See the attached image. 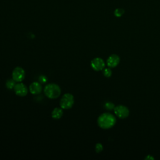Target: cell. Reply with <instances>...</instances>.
I'll return each mask as SVG.
<instances>
[{
    "label": "cell",
    "mask_w": 160,
    "mask_h": 160,
    "mask_svg": "<svg viewBox=\"0 0 160 160\" xmlns=\"http://www.w3.org/2000/svg\"><path fill=\"white\" fill-rule=\"evenodd\" d=\"M97 122L101 128L106 129L112 128L115 124L116 119L113 114L109 112H104L98 117Z\"/></svg>",
    "instance_id": "6da1fadb"
},
{
    "label": "cell",
    "mask_w": 160,
    "mask_h": 160,
    "mask_svg": "<svg viewBox=\"0 0 160 160\" xmlns=\"http://www.w3.org/2000/svg\"><path fill=\"white\" fill-rule=\"evenodd\" d=\"M61 91L60 87L54 83L47 84L44 88V94L50 99H56L61 94Z\"/></svg>",
    "instance_id": "7a4b0ae2"
},
{
    "label": "cell",
    "mask_w": 160,
    "mask_h": 160,
    "mask_svg": "<svg viewBox=\"0 0 160 160\" xmlns=\"http://www.w3.org/2000/svg\"><path fill=\"white\" fill-rule=\"evenodd\" d=\"M74 102V96L70 93H66L62 96L59 104L62 109H69L72 107Z\"/></svg>",
    "instance_id": "3957f363"
},
{
    "label": "cell",
    "mask_w": 160,
    "mask_h": 160,
    "mask_svg": "<svg viewBox=\"0 0 160 160\" xmlns=\"http://www.w3.org/2000/svg\"><path fill=\"white\" fill-rule=\"evenodd\" d=\"M25 71L21 67H16L12 72V78L17 82H21L25 78Z\"/></svg>",
    "instance_id": "277c9868"
},
{
    "label": "cell",
    "mask_w": 160,
    "mask_h": 160,
    "mask_svg": "<svg viewBox=\"0 0 160 160\" xmlns=\"http://www.w3.org/2000/svg\"><path fill=\"white\" fill-rule=\"evenodd\" d=\"M114 111L116 116L121 119H124L129 116V111L128 108L123 105H118L115 106Z\"/></svg>",
    "instance_id": "5b68a950"
},
{
    "label": "cell",
    "mask_w": 160,
    "mask_h": 160,
    "mask_svg": "<svg viewBox=\"0 0 160 160\" xmlns=\"http://www.w3.org/2000/svg\"><path fill=\"white\" fill-rule=\"evenodd\" d=\"M91 68L95 71L102 70L105 67V62L104 60L101 58H94L91 62Z\"/></svg>",
    "instance_id": "8992f818"
},
{
    "label": "cell",
    "mask_w": 160,
    "mask_h": 160,
    "mask_svg": "<svg viewBox=\"0 0 160 160\" xmlns=\"http://www.w3.org/2000/svg\"><path fill=\"white\" fill-rule=\"evenodd\" d=\"M14 91L16 94L19 96H25L28 92V88L26 87V86L21 82L18 84H16L14 88Z\"/></svg>",
    "instance_id": "52a82bcc"
},
{
    "label": "cell",
    "mask_w": 160,
    "mask_h": 160,
    "mask_svg": "<svg viewBox=\"0 0 160 160\" xmlns=\"http://www.w3.org/2000/svg\"><path fill=\"white\" fill-rule=\"evenodd\" d=\"M120 62V58L117 54H111L108 57L106 64L109 68H114L118 65Z\"/></svg>",
    "instance_id": "ba28073f"
},
{
    "label": "cell",
    "mask_w": 160,
    "mask_h": 160,
    "mask_svg": "<svg viewBox=\"0 0 160 160\" xmlns=\"http://www.w3.org/2000/svg\"><path fill=\"white\" fill-rule=\"evenodd\" d=\"M29 91L32 94H39L41 92L42 90V86L39 82H32L29 87Z\"/></svg>",
    "instance_id": "9c48e42d"
},
{
    "label": "cell",
    "mask_w": 160,
    "mask_h": 160,
    "mask_svg": "<svg viewBox=\"0 0 160 160\" xmlns=\"http://www.w3.org/2000/svg\"><path fill=\"white\" fill-rule=\"evenodd\" d=\"M62 115H63V111L61 108H55L51 112L52 118L55 119H60L62 116Z\"/></svg>",
    "instance_id": "30bf717a"
},
{
    "label": "cell",
    "mask_w": 160,
    "mask_h": 160,
    "mask_svg": "<svg viewBox=\"0 0 160 160\" xmlns=\"http://www.w3.org/2000/svg\"><path fill=\"white\" fill-rule=\"evenodd\" d=\"M15 85H16V81L12 78L7 80V81L6 82V86L9 89H14Z\"/></svg>",
    "instance_id": "8fae6325"
},
{
    "label": "cell",
    "mask_w": 160,
    "mask_h": 160,
    "mask_svg": "<svg viewBox=\"0 0 160 160\" xmlns=\"http://www.w3.org/2000/svg\"><path fill=\"white\" fill-rule=\"evenodd\" d=\"M103 74L105 77H107V78L110 77L112 74V71H111L110 68H104L103 69Z\"/></svg>",
    "instance_id": "7c38bea8"
},
{
    "label": "cell",
    "mask_w": 160,
    "mask_h": 160,
    "mask_svg": "<svg viewBox=\"0 0 160 160\" xmlns=\"http://www.w3.org/2000/svg\"><path fill=\"white\" fill-rule=\"evenodd\" d=\"M114 108H115L114 104L112 102H107L105 104V108L106 109H108V110H109V111L112 110V109L114 110Z\"/></svg>",
    "instance_id": "4fadbf2b"
},
{
    "label": "cell",
    "mask_w": 160,
    "mask_h": 160,
    "mask_svg": "<svg viewBox=\"0 0 160 160\" xmlns=\"http://www.w3.org/2000/svg\"><path fill=\"white\" fill-rule=\"evenodd\" d=\"M124 10L122 9H121V8H118L116 9L115 11H114V15L116 16V17H120L121 16L123 13H124Z\"/></svg>",
    "instance_id": "5bb4252c"
},
{
    "label": "cell",
    "mask_w": 160,
    "mask_h": 160,
    "mask_svg": "<svg viewBox=\"0 0 160 160\" xmlns=\"http://www.w3.org/2000/svg\"><path fill=\"white\" fill-rule=\"evenodd\" d=\"M102 149H103V147H102V145L101 143H97L96 144L95 150L97 152H100L101 151H102Z\"/></svg>",
    "instance_id": "9a60e30c"
},
{
    "label": "cell",
    "mask_w": 160,
    "mask_h": 160,
    "mask_svg": "<svg viewBox=\"0 0 160 160\" xmlns=\"http://www.w3.org/2000/svg\"><path fill=\"white\" fill-rule=\"evenodd\" d=\"M46 80H47V78L44 75L39 76V81L41 83H44L46 81Z\"/></svg>",
    "instance_id": "2e32d148"
},
{
    "label": "cell",
    "mask_w": 160,
    "mask_h": 160,
    "mask_svg": "<svg viewBox=\"0 0 160 160\" xmlns=\"http://www.w3.org/2000/svg\"><path fill=\"white\" fill-rule=\"evenodd\" d=\"M146 159H154V158L153 157H151V156H149V155H148L146 158H145Z\"/></svg>",
    "instance_id": "e0dca14e"
}]
</instances>
